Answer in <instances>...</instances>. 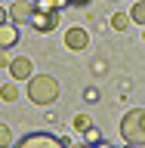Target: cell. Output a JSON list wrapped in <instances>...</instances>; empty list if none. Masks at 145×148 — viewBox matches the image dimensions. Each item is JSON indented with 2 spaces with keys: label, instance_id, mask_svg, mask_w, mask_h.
I'll return each mask as SVG.
<instances>
[{
  "label": "cell",
  "instance_id": "cell-1",
  "mask_svg": "<svg viewBox=\"0 0 145 148\" xmlns=\"http://www.w3.org/2000/svg\"><path fill=\"white\" fill-rule=\"evenodd\" d=\"M28 99L46 108V105H53L59 99V80H56L53 74H34L31 80H28Z\"/></svg>",
  "mask_w": 145,
  "mask_h": 148
},
{
  "label": "cell",
  "instance_id": "cell-2",
  "mask_svg": "<svg viewBox=\"0 0 145 148\" xmlns=\"http://www.w3.org/2000/svg\"><path fill=\"white\" fill-rule=\"evenodd\" d=\"M120 139L127 145H145V108H133L120 120Z\"/></svg>",
  "mask_w": 145,
  "mask_h": 148
},
{
  "label": "cell",
  "instance_id": "cell-3",
  "mask_svg": "<svg viewBox=\"0 0 145 148\" xmlns=\"http://www.w3.org/2000/svg\"><path fill=\"white\" fill-rule=\"evenodd\" d=\"M16 148H65V142L49 133H28L25 139H19Z\"/></svg>",
  "mask_w": 145,
  "mask_h": 148
},
{
  "label": "cell",
  "instance_id": "cell-4",
  "mask_svg": "<svg viewBox=\"0 0 145 148\" xmlns=\"http://www.w3.org/2000/svg\"><path fill=\"white\" fill-rule=\"evenodd\" d=\"M37 12V6L31 0H16L12 6H9V22H16V25H31V16Z\"/></svg>",
  "mask_w": 145,
  "mask_h": 148
},
{
  "label": "cell",
  "instance_id": "cell-5",
  "mask_svg": "<svg viewBox=\"0 0 145 148\" xmlns=\"http://www.w3.org/2000/svg\"><path fill=\"white\" fill-rule=\"evenodd\" d=\"M87 46H90V34H87L83 28H68V31H65V49L83 53Z\"/></svg>",
  "mask_w": 145,
  "mask_h": 148
},
{
  "label": "cell",
  "instance_id": "cell-6",
  "mask_svg": "<svg viewBox=\"0 0 145 148\" xmlns=\"http://www.w3.org/2000/svg\"><path fill=\"white\" fill-rule=\"evenodd\" d=\"M56 25H59V12H43V9H37L34 16H31V28L40 31V34L56 31Z\"/></svg>",
  "mask_w": 145,
  "mask_h": 148
},
{
  "label": "cell",
  "instance_id": "cell-7",
  "mask_svg": "<svg viewBox=\"0 0 145 148\" xmlns=\"http://www.w3.org/2000/svg\"><path fill=\"white\" fill-rule=\"evenodd\" d=\"M9 74H12L16 83L31 80V77H34V65H31V59H28V56H16V62L9 65Z\"/></svg>",
  "mask_w": 145,
  "mask_h": 148
},
{
  "label": "cell",
  "instance_id": "cell-8",
  "mask_svg": "<svg viewBox=\"0 0 145 148\" xmlns=\"http://www.w3.org/2000/svg\"><path fill=\"white\" fill-rule=\"evenodd\" d=\"M16 43H19V28H16V22H3V25H0V46H3V49H12Z\"/></svg>",
  "mask_w": 145,
  "mask_h": 148
},
{
  "label": "cell",
  "instance_id": "cell-9",
  "mask_svg": "<svg viewBox=\"0 0 145 148\" xmlns=\"http://www.w3.org/2000/svg\"><path fill=\"white\" fill-rule=\"evenodd\" d=\"M0 99L3 102H16L19 99V83L12 80V83H3V86H0Z\"/></svg>",
  "mask_w": 145,
  "mask_h": 148
},
{
  "label": "cell",
  "instance_id": "cell-10",
  "mask_svg": "<svg viewBox=\"0 0 145 148\" xmlns=\"http://www.w3.org/2000/svg\"><path fill=\"white\" fill-rule=\"evenodd\" d=\"M130 22H133L130 12H114V16H111V28H114V31H127Z\"/></svg>",
  "mask_w": 145,
  "mask_h": 148
},
{
  "label": "cell",
  "instance_id": "cell-11",
  "mask_svg": "<svg viewBox=\"0 0 145 148\" xmlns=\"http://www.w3.org/2000/svg\"><path fill=\"white\" fill-rule=\"evenodd\" d=\"M130 18L136 22V25H145V0H136L133 9H130Z\"/></svg>",
  "mask_w": 145,
  "mask_h": 148
},
{
  "label": "cell",
  "instance_id": "cell-12",
  "mask_svg": "<svg viewBox=\"0 0 145 148\" xmlns=\"http://www.w3.org/2000/svg\"><path fill=\"white\" fill-rule=\"evenodd\" d=\"M9 145H12V130H9V123L0 120V148H9Z\"/></svg>",
  "mask_w": 145,
  "mask_h": 148
},
{
  "label": "cell",
  "instance_id": "cell-13",
  "mask_svg": "<svg viewBox=\"0 0 145 148\" xmlns=\"http://www.w3.org/2000/svg\"><path fill=\"white\" fill-rule=\"evenodd\" d=\"M90 127H93V117H90V114H77V117H74V130H77V133H87Z\"/></svg>",
  "mask_w": 145,
  "mask_h": 148
},
{
  "label": "cell",
  "instance_id": "cell-14",
  "mask_svg": "<svg viewBox=\"0 0 145 148\" xmlns=\"http://www.w3.org/2000/svg\"><path fill=\"white\" fill-rule=\"evenodd\" d=\"M12 62H16V53H12V49H3V46H0V68H9Z\"/></svg>",
  "mask_w": 145,
  "mask_h": 148
},
{
  "label": "cell",
  "instance_id": "cell-15",
  "mask_svg": "<svg viewBox=\"0 0 145 148\" xmlns=\"http://www.w3.org/2000/svg\"><path fill=\"white\" fill-rule=\"evenodd\" d=\"M83 136H87V142H90V145H96V142H102V133H99L96 127H90L87 133H83Z\"/></svg>",
  "mask_w": 145,
  "mask_h": 148
},
{
  "label": "cell",
  "instance_id": "cell-16",
  "mask_svg": "<svg viewBox=\"0 0 145 148\" xmlns=\"http://www.w3.org/2000/svg\"><path fill=\"white\" fill-rule=\"evenodd\" d=\"M83 99H87V102H96V99H99V92H96V90H87V92H83Z\"/></svg>",
  "mask_w": 145,
  "mask_h": 148
},
{
  "label": "cell",
  "instance_id": "cell-17",
  "mask_svg": "<svg viewBox=\"0 0 145 148\" xmlns=\"http://www.w3.org/2000/svg\"><path fill=\"white\" fill-rule=\"evenodd\" d=\"M6 18H9V12H6V9H3V6H0V25H3Z\"/></svg>",
  "mask_w": 145,
  "mask_h": 148
},
{
  "label": "cell",
  "instance_id": "cell-18",
  "mask_svg": "<svg viewBox=\"0 0 145 148\" xmlns=\"http://www.w3.org/2000/svg\"><path fill=\"white\" fill-rule=\"evenodd\" d=\"M93 148H111V145H108V142H105V139H102V142H96V145H93Z\"/></svg>",
  "mask_w": 145,
  "mask_h": 148
},
{
  "label": "cell",
  "instance_id": "cell-19",
  "mask_svg": "<svg viewBox=\"0 0 145 148\" xmlns=\"http://www.w3.org/2000/svg\"><path fill=\"white\" fill-rule=\"evenodd\" d=\"M68 3H74V6H83V3H90V0H68Z\"/></svg>",
  "mask_w": 145,
  "mask_h": 148
},
{
  "label": "cell",
  "instance_id": "cell-20",
  "mask_svg": "<svg viewBox=\"0 0 145 148\" xmlns=\"http://www.w3.org/2000/svg\"><path fill=\"white\" fill-rule=\"evenodd\" d=\"M71 148H93V145H90V142H87V145H74V142H71Z\"/></svg>",
  "mask_w": 145,
  "mask_h": 148
},
{
  "label": "cell",
  "instance_id": "cell-21",
  "mask_svg": "<svg viewBox=\"0 0 145 148\" xmlns=\"http://www.w3.org/2000/svg\"><path fill=\"white\" fill-rule=\"evenodd\" d=\"M127 148H145V145H127Z\"/></svg>",
  "mask_w": 145,
  "mask_h": 148
},
{
  "label": "cell",
  "instance_id": "cell-22",
  "mask_svg": "<svg viewBox=\"0 0 145 148\" xmlns=\"http://www.w3.org/2000/svg\"><path fill=\"white\" fill-rule=\"evenodd\" d=\"M142 40H145V31H142Z\"/></svg>",
  "mask_w": 145,
  "mask_h": 148
}]
</instances>
